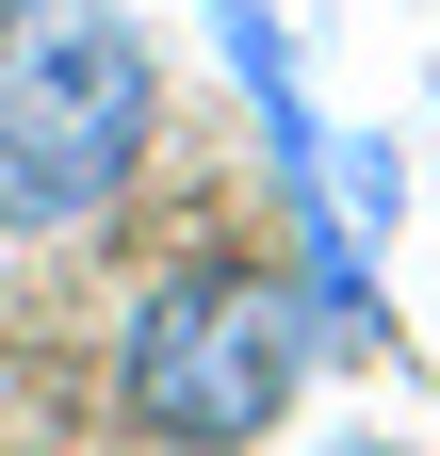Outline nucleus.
<instances>
[{"instance_id": "f257e3e1", "label": "nucleus", "mask_w": 440, "mask_h": 456, "mask_svg": "<svg viewBox=\"0 0 440 456\" xmlns=\"http://www.w3.org/2000/svg\"><path fill=\"white\" fill-rule=\"evenodd\" d=\"M163 66L131 0H0V245H66L147 180Z\"/></svg>"}, {"instance_id": "f03ea898", "label": "nucleus", "mask_w": 440, "mask_h": 456, "mask_svg": "<svg viewBox=\"0 0 440 456\" xmlns=\"http://www.w3.org/2000/svg\"><path fill=\"white\" fill-rule=\"evenodd\" d=\"M115 391L147 440L180 456H245L261 424H294L310 391V310L278 261H163L131 294V342H115Z\"/></svg>"}]
</instances>
